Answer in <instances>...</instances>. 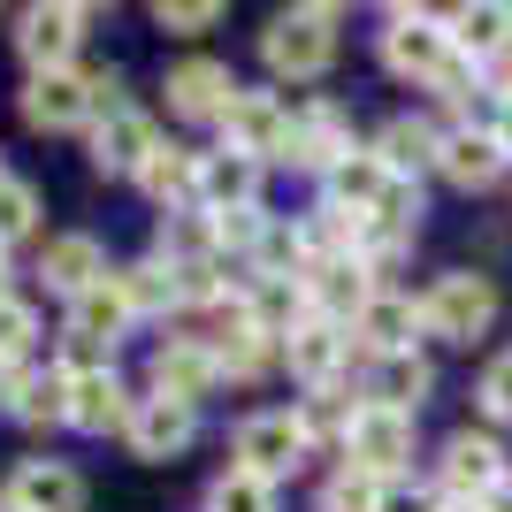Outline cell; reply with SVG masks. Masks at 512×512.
Listing matches in <instances>:
<instances>
[{
    "instance_id": "6da1fadb",
    "label": "cell",
    "mask_w": 512,
    "mask_h": 512,
    "mask_svg": "<svg viewBox=\"0 0 512 512\" xmlns=\"http://www.w3.org/2000/svg\"><path fill=\"white\" fill-rule=\"evenodd\" d=\"M383 62H390V77H413V85L444 92V100H467V92H474V62L451 46V23L421 16V8H390Z\"/></svg>"
},
{
    "instance_id": "7a4b0ae2",
    "label": "cell",
    "mask_w": 512,
    "mask_h": 512,
    "mask_svg": "<svg viewBox=\"0 0 512 512\" xmlns=\"http://www.w3.org/2000/svg\"><path fill=\"white\" fill-rule=\"evenodd\" d=\"M260 54H268V69L291 77V85L329 77V62H337V8H291V16H276L260 31Z\"/></svg>"
},
{
    "instance_id": "3957f363",
    "label": "cell",
    "mask_w": 512,
    "mask_h": 512,
    "mask_svg": "<svg viewBox=\"0 0 512 512\" xmlns=\"http://www.w3.org/2000/svg\"><path fill=\"white\" fill-rule=\"evenodd\" d=\"M490 321H497V291H490V276H474V268L436 276V291L421 299V329H428V337H444V344L490 337Z\"/></svg>"
},
{
    "instance_id": "277c9868",
    "label": "cell",
    "mask_w": 512,
    "mask_h": 512,
    "mask_svg": "<svg viewBox=\"0 0 512 512\" xmlns=\"http://www.w3.org/2000/svg\"><path fill=\"white\" fill-rule=\"evenodd\" d=\"M291 130H299V115L276 100V92H245L237 85L230 115H222V153H245V161H291Z\"/></svg>"
},
{
    "instance_id": "5b68a950",
    "label": "cell",
    "mask_w": 512,
    "mask_h": 512,
    "mask_svg": "<svg viewBox=\"0 0 512 512\" xmlns=\"http://www.w3.org/2000/svg\"><path fill=\"white\" fill-rule=\"evenodd\" d=\"M413 459V413H390L367 398L360 413H352V428H344V467L375 474V482H398Z\"/></svg>"
},
{
    "instance_id": "8992f818",
    "label": "cell",
    "mask_w": 512,
    "mask_h": 512,
    "mask_svg": "<svg viewBox=\"0 0 512 512\" xmlns=\"http://www.w3.org/2000/svg\"><path fill=\"white\" fill-rule=\"evenodd\" d=\"M237 474H253V482H283V474L299 467L306 451V428H299V413L291 406H276V413H253V421H237Z\"/></svg>"
},
{
    "instance_id": "52a82bcc",
    "label": "cell",
    "mask_w": 512,
    "mask_h": 512,
    "mask_svg": "<svg viewBox=\"0 0 512 512\" xmlns=\"http://www.w3.org/2000/svg\"><path fill=\"white\" fill-rule=\"evenodd\" d=\"M85 23H92V8H77V0L23 8L16 46H23V62H31V77H39V69H77V39H85Z\"/></svg>"
},
{
    "instance_id": "ba28073f",
    "label": "cell",
    "mask_w": 512,
    "mask_h": 512,
    "mask_svg": "<svg viewBox=\"0 0 512 512\" xmlns=\"http://www.w3.org/2000/svg\"><path fill=\"white\" fill-rule=\"evenodd\" d=\"M62 375H69V428H85V436H107V428H130L138 398L123 390L115 360H100V367H62Z\"/></svg>"
},
{
    "instance_id": "9c48e42d",
    "label": "cell",
    "mask_w": 512,
    "mask_h": 512,
    "mask_svg": "<svg viewBox=\"0 0 512 512\" xmlns=\"http://www.w3.org/2000/svg\"><path fill=\"white\" fill-rule=\"evenodd\" d=\"M299 283H306V299H314V314H321V321H360V306L375 299V276L360 268V253L306 260Z\"/></svg>"
},
{
    "instance_id": "30bf717a",
    "label": "cell",
    "mask_w": 512,
    "mask_h": 512,
    "mask_svg": "<svg viewBox=\"0 0 512 512\" xmlns=\"http://www.w3.org/2000/svg\"><path fill=\"white\" fill-rule=\"evenodd\" d=\"M23 123H31V130H77V123H92L85 69H39V77L23 85Z\"/></svg>"
},
{
    "instance_id": "8fae6325",
    "label": "cell",
    "mask_w": 512,
    "mask_h": 512,
    "mask_svg": "<svg viewBox=\"0 0 512 512\" xmlns=\"http://www.w3.org/2000/svg\"><path fill=\"white\" fill-rule=\"evenodd\" d=\"M222 383V367H214V352L199 337H169L161 352H153V398H176V406H199L207 390Z\"/></svg>"
},
{
    "instance_id": "7c38bea8",
    "label": "cell",
    "mask_w": 512,
    "mask_h": 512,
    "mask_svg": "<svg viewBox=\"0 0 512 512\" xmlns=\"http://www.w3.org/2000/svg\"><path fill=\"white\" fill-rule=\"evenodd\" d=\"M153 153H161V130H153V115H138V107L92 123V161H100V176H138Z\"/></svg>"
},
{
    "instance_id": "4fadbf2b",
    "label": "cell",
    "mask_w": 512,
    "mask_h": 512,
    "mask_svg": "<svg viewBox=\"0 0 512 512\" xmlns=\"http://www.w3.org/2000/svg\"><path fill=\"white\" fill-rule=\"evenodd\" d=\"M199 344L214 352V367H222L230 383H260V375H268V367L283 360V344L268 337V329H253V321H245V306H237V314L222 321L214 337H199Z\"/></svg>"
},
{
    "instance_id": "5bb4252c",
    "label": "cell",
    "mask_w": 512,
    "mask_h": 512,
    "mask_svg": "<svg viewBox=\"0 0 512 512\" xmlns=\"http://www.w3.org/2000/svg\"><path fill=\"white\" fill-rule=\"evenodd\" d=\"M344 352H352V337H344V321H299L291 337H283V360H291V375H299L306 390H329L337 383V367H344Z\"/></svg>"
},
{
    "instance_id": "9a60e30c",
    "label": "cell",
    "mask_w": 512,
    "mask_h": 512,
    "mask_svg": "<svg viewBox=\"0 0 512 512\" xmlns=\"http://www.w3.org/2000/svg\"><path fill=\"white\" fill-rule=\"evenodd\" d=\"M130 451L138 459H176V451L199 436V406H176V398H138V413H130Z\"/></svg>"
},
{
    "instance_id": "2e32d148",
    "label": "cell",
    "mask_w": 512,
    "mask_h": 512,
    "mask_svg": "<svg viewBox=\"0 0 512 512\" xmlns=\"http://www.w3.org/2000/svg\"><path fill=\"white\" fill-rule=\"evenodd\" d=\"M8 505L16 512H85V474L62 467V459H23L16 482H8Z\"/></svg>"
},
{
    "instance_id": "e0dca14e",
    "label": "cell",
    "mask_w": 512,
    "mask_h": 512,
    "mask_svg": "<svg viewBox=\"0 0 512 512\" xmlns=\"http://www.w3.org/2000/svg\"><path fill=\"white\" fill-rule=\"evenodd\" d=\"M237 100V77L222 62H207V54H192V62L169 69V107L176 115H199V123H222Z\"/></svg>"
},
{
    "instance_id": "ac0fdd59",
    "label": "cell",
    "mask_w": 512,
    "mask_h": 512,
    "mask_svg": "<svg viewBox=\"0 0 512 512\" xmlns=\"http://www.w3.org/2000/svg\"><path fill=\"white\" fill-rule=\"evenodd\" d=\"M444 482H451V497L459 505H482V497L505 482V451H497V436H451L444 444Z\"/></svg>"
},
{
    "instance_id": "d6986e66",
    "label": "cell",
    "mask_w": 512,
    "mask_h": 512,
    "mask_svg": "<svg viewBox=\"0 0 512 512\" xmlns=\"http://www.w3.org/2000/svg\"><path fill=\"white\" fill-rule=\"evenodd\" d=\"M245 321L268 329V337L283 344L299 321H314V299H306L299 276H245Z\"/></svg>"
},
{
    "instance_id": "ffe728a7",
    "label": "cell",
    "mask_w": 512,
    "mask_h": 512,
    "mask_svg": "<svg viewBox=\"0 0 512 512\" xmlns=\"http://www.w3.org/2000/svg\"><path fill=\"white\" fill-rule=\"evenodd\" d=\"M352 337H360L375 360H398V352H413V337H421V306L398 299V291H375V299L360 306V321H352Z\"/></svg>"
},
{
    "instance_id": "44dd1931",
    "label": "cell",
    "mask_w": 512,
    "mask_h": 512,
    "mask_svg": "<svg viewBox=\"0 0 512 512\" xmlns=\"http://www.w3.org/2000/svg\"><path fill=\"white\" fill-rule=\"evenodd\" d=\"M130 321H138V314H130V299H123V283H115V276H100L85 299H69V337L92 344V352H115V337H123Z\"/></svg>"
},
{
    "instance_id": "7402d4cb",
    "label": "cell",
    "mask_w": 512,
    "mask_h": 512,
    "mask_svg": "<svg viewBox=\"0 0 512 512\" xmlns=\"http://www.w3.org/2000/svg\"><path fill=\"white\" fill-rule=\"evenodd\" d=\"M344 153H352V130H344V115L329 100H314V107H299V130H291V169H337Z\"/></svg>"
},
{
    "instance_id": "603a6c76",
    "label": "cell",
    "mask_w": 512,
    "mask_h": 512,
    "mask_svg": "<svg viewBox=\"0 0 512 512\" xmlns=\"http://www.w3.org/2000/svg\"><path fill=\"white\" fill-rule=\"evenodd\" d=\"M375 161H383L390 176L421 184V169H444V130H428V123H413V115H398V123H383V138H375Z\"/></svg>"
},
{
    "instance_id": "cb8c5ba5",
    "label": "cell",
    "mask_w": 512,
    "mask_h": 512,
    "mask_svg": "<svg viewBox=\"0 0 512 512\" xmlns=\"http://www.w3.org/2000/svg\"><path fill=\"white\" fill-rule=\"evenodd\" d=\"M230 207H260V161L207 153L199 161V214H230Z\"/></svg>"
},
{
    "instance_id": "d4e9b609",
    "label": "cell",
    "mask_w": 512,
    "mask_h": 512,
    "mask_svg": "<svg viewBox=\"0 0 512 512\" xmlns=\"http://www.w3.org/2000/svg\"><path fill=\"white\" fill-rule=\"evenodd\" d=\"M444 176L459 192H490L497 176H505V146H497L490 130H444Z\"/></svg>"
},
{
    "instance_id": "484cf974",
    "label": "cell",
    "mask_w": 512,
    "mask_h": 512,
    "mask_svg": "<svg viewBox=\"0 0 512 512\" xmlns=\"http://www.w3.org/2000/svg\"><path fill=\"white\" fill-rule=\"evenodd\" d=\"M199 161L207 153H184V146H161L138 169V184H146V199L153 207H169V214H184V207H199Z\"/></svg>"
},
{
    "instance_id": "4316f807",
    "label": "cell",
    "mask_w": 512,
    "mask_h": 512,
    "mask_svg": "<svg viewBox=\"0 0 512 512\" xmlns=\"http://www.w3.org/2000/svg\"><path fill=\"white\" fill-rule=\"evenodd\" d=\"M39 276H46V291L85 299L92 283L107 276V260H100V245H92V237H54V245H46V260H39Z\"/></svg>"
},
{
    "instance_id": "83f0119b",
    "label": "cell",
    "mask_w": 512,
    "mask_h": 512,
    "mask_svg": "<svg viewBox=\"0 0 512 512\" xmlns=\"http://www.w3.org/2000/svg\"><path fill=\"white\" fill-rule=\"evenodd\" d=\"M383 184H390V169L383 161H375V146H352L337 161V169H329V207L337 214H375V199H383Z\"/></svg>"
},
{
    "instance_id": "f1b7e54d",
    "label": "cell",
    "mask_w": 512,
    "mask_h": 512,
    "mask_svg": "<svg viewBox=\"0 0 512 512\" xmlns=\"http://www.w3.org/2000/svg\"><path fill=\"white\" fill-rule=\"evenodd\" d=\"M436 390V375H428V360L421 352H398V360H375V406H390V413H421V398Z\"/></svg>"
},
{
    "instance_id": "f546056e",
    "label": "cell",
    "mask_w": 512,
    "mask_h": 512,
    "mask_svg": "<svg viewBox=\"0 0 512 512\" xmlns=\"http://www.w3.org/2000/svg\"><path fill=\"white\" fill-rule=\"evenodd\" d=\"M451 23V46L467 54V62H497L512 46V8H459V16H444Z\"/></svg>"
},
{
    "instance_id": "4dcf8cb0",
    "label": "cell",
    "mask_w": 512,
    "mask_h": 512,
    "mask_svg": "<svg viewBox=\"0 0 512 512\" xmlns=\"http://www.w3.org/2000/svg\"><path fill=\"white\" fill-rule=\"evenodd\" d=\"M115 283H123L130 314H176V306H184V283H176L169 260H138V268H115Z\"/></svg>"
},
{
    "instance_id": "1f68e13d",
    "label": "cell",
    "mask_w": 512,
    "mask_h": 512,
    "mask_svg": "<svg viewBox=\"0 0 512 512\" xmlns=\"http://www.w3.org/2000/svg\"><path fill=\"white\" fill-rule=\"evenodd\" d=\"M161 260H169V268H207V260H222V245H214V222H207L199 207L169 214V222H161Z\"/></svg>"
},
{
    "instance_id": "d6a6232c",
    "label": "cell",
    "mask_w": 512,
    "mask_h": 512,
    "mask_svg": "<svg viewBox=\"0 0 512 512\" xmlns=\"http://www.w3.org/2000/svg\"><path fill=\"white\" fill-rule=\"evenodd\" d=\"M16 421H31V428H54V421H69V375L62 367H31V383H23V398H16Z\"/></svg>"
},
{
    "instance_id": "836d02e7",
    "label": "cell",
    "mask_w": 512,
    "mask_h": 512,
    "mask_svg": "<svg viewBox=\"0 0 512 512\" xmlns=\"http://www.w3.org/2000/svg\"><path fill=\"white\" fill-rule=\"evenodd\" d=\"M39 352V314L31 299H0V367H31Z\"/></svg>"
},
{
    "instance_id": "e575fe53",
    "label": "cell",
    "mask_w": 512,
    "mask_h": 512,
    "mask_svg": "<svg viewBox=\"0 0 512 512\" xmlns=\"http://www.w3.org/2000/svg\"><path fill=\"white\" fill-rule=\"evenodd\" d=\"M31 230H39V192H31L23 176H8V184H0V253L23 245Z\"/></svg>"
},
{
    "instance_id": "d590c367",
    "label": "cell",
    "mask_w": 512,
    "mask_h": 512,
    "mask_svg": "<svg viewBox=\"0 0 512 512\" xmlns=\"http://www.w3.org/2000/svg\"><path fill=\"white\" fill-rule=\"evenodd\" d=\"M207 512H276V482H253V474H222L207 490Z\"/></svg>"
},
{
    "instance_id": "8d00e7d4",
    "label": "cell",
    "mask_w": 512,
    "mask_h": 512,
    "mask_svg": "<svg viewBox=\"0 0 512 512\" xmlns=\"http://www.w3.org/2000/svg\"><path fill=\"white\" fill-rule=\"evenodd\" d=\"M291 413H299L306 444H321V436H337V444H344V428H352L360 406H337V390H306V406H291Z\"/></svg>"
},
{
    "instance_id": "74e56055",
    "label": "cell",
    "mask_w": 512,
    "mask_h": 512,
    "mask_svg": "<svg viewBox=\"0 0 512 512\" xmlns=\"http://www.w3.org/2000/svg\"><path fill=\"white\" fill-rule=\"evenodd\" d=\"M207 222H214V245H222V253H260V237L276 230L260 207H230V214H207Z\"/></svg>"
},
{
    "instance_id": "f35d334b",
    "label": "cell",
    "mask_w": 512,
    "mask_h": 512,
    "mask_svg": "<svg viewBox=\"0 0 512 512\" xmlns=\"http://www.w3.org/2000/svg\"><path fill=\"white\" fill-rule=\"evenodd\" d=\"M383 505V482L375 474H360V467H344L329 490H321V512H375Z\"/></svg>"
},
{
    "instance_id": "ab89813d",
    "label": "cell",
    "mask_w": 512,
    "mask_h": 512,
    "mask_svg": "<svg viewBox=\"0 0 512 512\" xmlns=\"http://www.w3.org/2000/svg\"><path fill=\"white\" fill-rule=\"evenodd\" d=\"M153 23H161V31H176V39H199V31H214V23H222V8H214V0H161V8H153Z\"/></svg>"
},
{
    "instance_id": "60d3db41",
    "label": "cell",
    "mask_w": 512,
    "mask_h": 512,
    "mask_svg": "<svg viewBox=\"0 0 512 512\" xmlns=\"http://www.w3.org/2000/svg\"><path fill=\"white\" fill-rule=\"evenodd\" d=\"M413 214H421V184H406V176H390L383 199H375V222H390V230L413 237Z\"/></svg>"
},
{
    "instance_id": "b9f144b4",
    "label": "cell",
    "mask_w": 512,
    "mask_h": 512,
    "mask_svg": "<svg viewBox=\"0 0 512 512\" xmlns=\"http://www.w3.org/2000/svg\"><path fill=\"white\" fill-rule=\"evenodd\" d=\"M482 413L512 428V352H505V360H490V375H482Z\"/></svg>"
},
{
    "instance_id": "7bdbcfd3",
    "label": "cell",
    "mask_w": 512,
    "mask_h": 512,
    "mask_svg": "<svg viewBox=\"0 0 512 512\" xmlns=\"http://www.w3.org/2000/svg\"><path fill=\"white\" fill-rule=\"evenodd\" d=\"M375 512H436V497H421V490H398V482H383V505Z\"/></svg>"
},
{
    "instance_id": "ee69618b",
    "label": "cell",
    "mask_w": 512,
    "mask_h": 512,
    "mask_svg": "<svg viewBox=\"0 0 512 512\" xmlns=\"http://www.w3.org/2000/svg\"><path fill=\"white\" fill-rule=\"evenodd\" d=\"M490 138H497V146H505V161H512V100L497 107V123H490Z\"/></svg>"
},
{
    "instance_id": "f6af8a7d",
    "label": "cell",
    "mask_w": 512,
    "mask_h": 512,
    "mask_svg": "<svg viewBox=\"0 0 512 512\" xmlns=\"http://www.w3.org/2000/svg\"><path fill=\"white\" fill-rule=\"evenodd\" d=\"M482 512H512V474H505V482H497L490 497H482Z\"/></svg>"
},
{
    "instance_id": "bcb514c9",
    "label": "cell",
    "mask_w": 512,
    "mask_h": 512,
    "mask_svg": "<svg viewBox=\"0 0 512 512\" xmlns=\"http://www.w3.org/2000/svg\"><path fill=\"white\" fill-rule=\"evenodd\" d=\"M0 299H16V291H8V253H0Z\"/></svg>"
},
{
    "instance_id": "7dc6e473",
    "label": "cell",
    "mask_w": 512,
    "mask_h": 512,
    "mask_svg": "<svg viewBox=\"0 0 512 512\" xmlns=\"http://www.w3.org/2000/svg\"><path fill=\"white\" fill-rule=\"evenodd\" d=\"M436 512H482V505H459V497H451V505H436Z\"/></svg>"
},
{
    "instance_id": "c3c4849f",
    "label": "cell",
    "mask_w": 512,
    "mask_h": 512,
    "mask_svg": "<svg viewBox=\"0 0 512 512\" xmlns=\"http://www.w3.org/2000/svg\"><path fill=\"white\" fill-rule=\"evenodd\" d=\"M0 184H8V161H0Z\"/></svg>"
},
{
    "instance_id": "681fc988",
    "label": "cell",
    "mask_w": 512,
    "mask_h": 512,
    "mask_svg": "<svg viewBox=\"0 0 512 512\" xmlns=\"http://www.w3.org/2000/svg\"><path fill=\"white\" fill-rule=\"evenodd\" d=\"M0 512H16V505H8V497H0Z\"/></svg>"
}]
</instances>
